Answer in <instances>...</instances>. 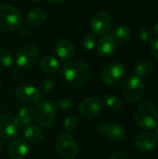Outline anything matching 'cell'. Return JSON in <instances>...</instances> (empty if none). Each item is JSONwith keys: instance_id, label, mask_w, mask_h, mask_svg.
Returning <instances> with one entry per match:
<instances>
[{"instance_id": "cell-9", "label": "cell", "mask_w": 158, "mask_h": 159, "mask_svg": "<svg viewBox=\"0 0 158 159\" xmlns=\"http://www.w3.org/2000/svg\"><path fill=\"white\" fill-rule=\"evenodd\" d=\"M126 74V65L122 62H112L106 65L102 71V79L107 86H116L123 79Z\"/></svg>"}, {"instance_id": "cell-20", "label": "cell", "mask_w": 158, "mask_h": 159, "mask_svg": "<svg viewBox=\"0 0 158 159\" xmlns=\"http://www.w3.org/2000/svg\"><path fill=\"white\" fill-rule=\"evenodd\" d=\"M44 132L38 126L29 125L23 130V137L26 141L31 143H37L43 139Z\"/></svg>"}, {"instance_id": "cell-13", "label": "cell", "mask_w": 158, "mask_h": 159, "mask_svg": "<svg viewBox=\"0 0 158 159\" xmlns=\"http://www.w3.org/2000/svg\"><path fill=\"white\" fill-rule=\"evenodd\" d=\"M16 97L27 104H36L41 99L40 90L32 86H20L15 90Z\"/></svg>"}, {"instance_id": "cell-35", "label": "cell", "mask_w": 158, "mask_h": 159, "mask_svg": "<svg viewBox=\"0 0 158 159\" xmlns=\"http://www.w3.org/2000/svg\"><path fill=\"white\" fill-rule=\"evenodd\" d=\"M156 128V137H157V139H158V122H157V124H156V126L155 127Z\"/></svg>"}, {"instance_id": "cell-10", "label": "cell", "mask_w": 158, "mask_h": 159, "mask_svg": "<svg viewBox=\"0 0 158 159\" xmlns=\"http://www.w3.org/2000/svg\"><path fill=\"white\" fill-rule=\"evenodd\" d=\"M96 129L102 137L114 142L123 141L126 136L125 128L114 122L102 121L97 125Z\"/></svg>"}, {"instance_id": "cell-26", "label": "cell", "mask_w": 158, "mask_h": 159, "mask_svg": "<svg viewBox=\"0 0 158 159\" xmlns=\"http://www.w3.org/2000/svg\"><path fill=\"white\" fill-rule=\"evenodd\" d=\"M77 127V118L74 115L67 116L63 120V128L67 132H73Z\"/></svg>"}, {"instance_id": "cell-29", "label": "cell", "mask_w": 158, "mask_h": 159, "mask_svg": "<svg viewBox=\"0 0 158 159\" xmlns=\"http://www.w3.org/2000/svg\"><path fill=\"white\" fill-rule=\"evenodd\" d=\"M139 37L143 42H153L155 40L154 33L149 28H141L138 32Z\"/></svg>"}, {"instance_id": "cell-36", "label": "cell", "mask_w": 158, "mask_h": 159, "mask_svg": "<svg viewBox=\"0 0 158 159\" xmlns=\"http://www.w3.org/2000/svg\"><path fill=\"white\" fill-rule=\"evenodd\" d=\"M28 1H30V2H39L41 0H28Z\"/></svg>"}, {"instance_id": "cell-15", "label": "cell", "mask_w": 158, "mask_h": 159, "mask_svg": "<svg viewBox=\"0 0 158 159\" xmlns=\"http://www.w3.org/2000/svg\"><path fill=\"white\" fill-rule=\"evenodd\" d=\"M28 152L29 145L23 138H15L8 145V154L12 159H24Z\"/></svg>"}, {"instance_id": "cell-22", "label": "cell", "mask_w": 158, "mask_h": 159, "mask_svg": "<svg viewBox=\"0 0 158 159\" xmlns=\"http://www.w3.org/2000/svg\"><path fill=\"white\" fill-rule=\"evenodd\" d=\"M34 118V109L31 106H23L19 111V120L21 125L29 126L31 125L33 119Z\"/></svg>"}, {"instance_id": "cell-30", "label": "cell", "mask_w": 158, "mask_h": 159, "mask_svg": "<svg viewBox=\"0 0 158 159\" xmlns=\"http://www.w3.org/2000/svg\"><path fill=\"white\" fill-rule=\"evenodd\" d=\"M57 106L59 109L62 110V111H67V110H71L73 107V102L71 99L68 98H61L60 100H58L57 102Z\"/></svg>"}, {"instance_id": "cell-32", "label": "cell", "mask_w": 158, "mask_h": 159, "mask_svg": "<svg viewBox=\"0 0 158 159\" xmlns=\"http://www.w3.org/2000/svg\"><path fill=\"white\" fill-rule=\"evenodd\" d=\"M109 159H129V157L125 154V153H122V152H116L115 154H113L110 158Z\"/></svg>"}, {"instance_id": "cell-12", "label": "cell", "mask_w": 158, "mask_h": 159, "mask_svg": "<svg viewBox=\"0 0 158 159\" xmlns=\"http://www.w3.org/2000/svg\"><path fill=\"white\" fill-rule=\"evenodd\" d=\"M90 27L92 32L96 34L99 35L106 34L107 33L110 32L112 27V20L110 16L103 11L95 13L91 19Z\"/></svg>"}, {"instance_id": "cell-18", "label": "cell", "mask_w": 158, "mask_h": 159, "mask_svg": "<svg viewBox=\"0 0 158 159\" xmlns=\"http://www.w3.org/2000/svg\"><path fill=\"white\" fill-rule=\"evenodd\" d=\"M46 13L41 9H33L29 11L25 16L26 22L34 27L43 25L46 21Z\"/></svg>"}, {"instance_id": "cell-34", "label": "cell", "mask_w": 158, "mask_h": 159, "mask_svg": "<svg viewBox=\"0 0 158 159\" xmlns=\"http://www.w3.org/2000/svg\"><path fill=\"white\" fill-rule=\"evenodd\" d=\"M49 3H52V4H60V3H62L64 2L65 0H47Z\"/></svg>"}, {"instance_id": "cell-16", "label": "cell", "mask_w": 158, "mask_h": 159, "mask_svg": "<svg viewBox=\"0 0 158 159\" xmlns=\"http://www.w3.org/2000/svg\"><path fill=\"white\" fill-rule=\"evenodd\" d=\"M55 51L61 61H69L74 58L75 48L73 43L66 38H60L55 44Z\"/></svg>"}, {"instance_id": "cell-37", "label": "cell", "mask_w": 158, "mask_h": 159, "mask_svg": "<svg viewBox=\"0 0 158 159\" xmlns=\"http://www.w3.org/2000/svg\"><path fill=\"white\" fill-rule=\"evenodd\" d=\"M1 86H2V77L0 76V89H1Z\"/></svg>"}, {"instance_id": "cell-6", "label": "cell", "mask_w": 158, "mask_h": 159, "mask_svg": "<svg viewBox=\"0 0 158 159\" xmlns=\"http://www.w3.org/2000/svg\"><path fill=\"white\" fill-rule=\"evenodd\" d=\"M56 118V108L49 102H38L34 108V120L42 128H51Z\"/></svg>"}, {"instance_id": "cell-23", "label": "cell", "mask_w": 158, "mask_h": 159, "mask_svg": "<svg viewBox=\"0 0 158 159\" xmlns=\"http://www.w3.org/2000/svg\"><path fill=\"white\" fill-rule=\"evenodd\" d=\"M131 36V31L128 26L121 25L114 31V38L119 42H126Z\"/></svg>"}, {"instance_id": "cell-8", "label": "cell", "mask_w": 158, "mask_h": 159, "mask_svg": "<svg viewBox=\"0 0 158 159\" xmlns=\"http://www.w3.org/2000/svg\"><path fill=\"white\" fill-rule=\"evenodd\" d=\"M55 147L59 156L63 159H74L77 156V143L75 139L66 133L58 136L55 140Z\"/></svg>"}, {"instance_id": "cell-31", "label": "cell", "mask_w": 158, "mask_h": 159, "mask_svg": "<svg viewBox=\"0 0 158 159\" xmlns=\"http://www.w3.org/2000/svg\"><path fill=\"white\" fill-rule=\"evenodd\" d=\"M151 54L158 61V39H155L151 46Z\"/></svg>"}, {"instance_id": "cell-21", "label": "cell", "mask_w": 158, "mask_h": 159, "mask_svg": "<svg viewBox=\"0 0 158 159\" xmlns=\"http://www.w3.org/2000/svg\"><path fill=\"white\" fill-rule=\"evenodd\" d=\"M41 69L47 74L56 73L60 69V62L59 61L52 57V56H46L40 61Z\"/></svg>"}, {"instance_id": "cell-14", "label": "cell", "mask_w": 158, "mask_h": 159, "mask_svg": "<svg viewBox=\"0 0 158 159\" xmlns=\"http://www.w3.org/2000/svg\"><path fill=\"white\" fill-rule=\"evenodd\" d=\"M134 143L136 148L140 151L148 152L156 148L158 143V139L153 132H142L136 136Z\"/></svg>"}, {"instance_id": "cell-1", "label": "cell", "mask_w": 158, "mask_h": 159, "mask_svg": "<svg viewBox=\"0 0 158 159\" xmlns=\"http://www.w3.org/2000/svg\"><path fill=\"white\" fill-rule=\"evenodd\" d=\"M62 75L71 87L80 89L88 82L90 69L85 61L78 59H71L63 65Z\"/></svg>"}, {"instance_id": "cell-7", "label": "cell", "mask_w": 158, "mask_h": 159, "mask_svg": "<svg viewBox=\"0 0 158 159\" xmlns=\"http://www.w3.org/2000/svg\"><path fill=\"white\" fill-rule=\"evenodd\" d=\"M22 125L20 120L10 115H0V138L4 140L15 139L21 132Z\"/></svg>"}, {"instance_id": "cell-25", "label": "cell", "mask_w": 158, "mask_h": 159, "mask_svg": "<svg viewBox=\"0 0 158 159\" xmlns=\"http://www.w3.org/2000/svg\"><path fill=\"white\" fill-rule=\"evenodd\" d=\"M0 65L5 68H9L13 65L11 53L4 48H0Z\"/></svg>"}, {"instance_id": "cell-5", "label": "cell", "mask_w": 158, "mask_h": 159, "mask_svg": "<svg viewBox=\"0 0 158 159\" xmlns=\"http://www.w3.org/2000/svg\"><path fill=\"white\" fill-rule=\"evenodd\" d=\"M38 57L37 46L33 42L25 43L20 47L16 55V63L21 69H30L34 66Z\"/></svg>"}, {"instance_id": "cell-19", "label": "cell", "mask_w": 158, "mask_h": 159, "mask_svg": "<svg viewBox=\"0 0 158 159\" xmlns=\"http://www.w3.org/2000/svg\"><path fill=\"white\" fill-rule=\"evenodd\" d=\"M156 73V65L150 61H141L135 67V74L140 78H148Z\"/></svg>"}, {"instance_id": "cell-11", "label": "cell", "mask_w": 158, "mask_h": 159, "mask_svg": "<svg viewBox=\"0 0 158 159\" xmlns=\"http://www.w3.org/2000/svg\"><path fill=\"white\" fill-rule=\"evenodd\" d=\"M102 101L98 96H90L78 104V113L84 117H95L102 111Z\"/></svg>"}, {"instance_id": "cell-24", "label": "cell", "mask_w": 158, "mask_h": 159, "mask_svg": "<svg viewBox=\"0 0 158 159\" xmlns=\"http://www.w3.org/2000/svg\"><path fill=\"white\" fill-rule=\"evenodd\" d=\"M104 102L107 105V107H109L110 109L114 110V111H118L122 108V102L121 100L113 94H108L104 97Z\"/></svg>"}, {"instance_id": "cell-27", "label": "cell", "mask_w": 158, "mask_h": 159, "mask_svg": "<svg viewBox=\"0 0 158 159\" xmlns=\"http://www.w3.org/2000/svg\"><path fill=\"white\" fill-rule=\"evenodd\" d=\"M97 45V39L94 34L88 33L83 38V47L87 50H92Z\"/></svg>"}, {"instance_id": "cell-4", "label": "cell", "mask_w": 158, "mask_h": 159, "mask_svg": "<svg viewBox=\"0 0 158 159\" xmlns=\"http://www.w3.org/2000/svg\"><path fill=\"white\" fill-rule=\"evenodd\" d=\"M122 95L129 102H138L144 96L145 87L142 78L137 75L129 76L122 85Z\"/></svg>"}, {"instance_id": "cell-3", "label": "cell", "mask_w": 158, "mask_h": 159, "mask_svg": "<svg viewBox=\"0 0 158 159\" xmlns=\"http://www.w3.org/2000/svg\"><path fill=\"white\" fill-rule=\"evenodd\" d=\"M22 16L18 8L10 5H0V31L11 32L18 29Z\"/></svg>"}, {"instance_id": "cell-28", "label": "cell", "mask_w": 158, "mask_h": 159, "mask_svg": "<svg viewBox=\"0 0 158 159\" xmlns=\"http://www.w3.org/2000/svg\"><path fill=\"white\" fill-rule=\"evenodd\" d=\"M54 88V80L51 77H45L40 84V90L43 94L49 93Z\"/></svg>"}, {"instance_id": "cell-38", "label": "cell", "mask_w": 158, "mask_h": 159, "mask_svg": "<svg viewBox=\"0 0 158 159\" xmlns=\"http://www.w3.org/2000/svg\"><path fill=\"white\" fill-rule=\"evenodd\" d=\"M1 149H2V144H1V143H0V151H1Z\"/></svg>"}, {"instance_id": "cell-33", "label": "cell", "mask_w": 158, "mask_h": 159, "mask_svg": "<svg viewBox=\"0 0 158 159\" xmlns=\"http://www.w3.org/2000/svg\"><path fill=\"white\" fill-rule=\"evenodd\" d=\"M153 33L154 34H156V36H158V21L154 25V28H153Z\"/></svg>"}, {"instance_id": "cell-17", "label": "cell", "mask_w": 158, "mask_h": 159, "mask_svg": "<svg viewBox=\"0 0 158 159\" xmlns=\"http://www.w3.org/2000/svg\"><path fill=\"white\" fill-rule=\"evenodd\" d=\"M96 48L100 56L109 57L113 55L116 49V40L111 35H104L99 39Z\"/></svg>"}, {"instance_id": "cell-2", "label": "cell", "mask_w": 158, "mask_h": 159, "mask_svg": "<svg viewBox=\"0 0 158 159\" xmlns=\"http://www.w3.org/2000/svg\"><path fill=\"white\" fill-rule=\"evenodd\" d=\"M134 120L136 125L142 129H150L155 128L158 122V112L156 105L150 101L142 102L135 112Z\"/></svg>"}]
</instances>
